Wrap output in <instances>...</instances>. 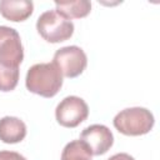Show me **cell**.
Masks as SVG:
<instances>
[{
  "instance_id": "cell-1",
  "label": "cell",
  "mask_w": 160,
  "mask_h": 160,
  "mask_svg": "<svg viewBox=\"0 0 160 160\" xmlns=\"http://www.w3.org/2000/svg\"><path fill=\"white\" fill-rule=\"evenodd\" d=\"M25 85L32 94L52 98L62 86V74L54 62L35 64L26 72Z\"/></svg>"
},
{
  "instance_id": "cell-2",
  "label": "cell",
  "mask_w": 160,
  "mask_h": 160,
  "mask_svg": "<svg viewBox=\"0 0 160 160\" xmlns=\"http://www.w3.org/2000/svg\"><path fill=\"white\" fill-rule=\"evenodd\" d=\"M115 129L128 136H140L148 134L154 124L155 119L150 110L146 108H128L118 112L112 120Z\"/></svg>"
},
{
  "instance_id": "cell-3",
  "label": "cell",
  "mask_w": 160,
  "mask_h": 160,
  "mask_svg": "<svg viewBox=\"0 0 160 160\" xmlns=\"http://www.w3.org/2000/svg\"><path fill=\"white\" fill-rule=\"evenodd\" d=\"M36 30L48 42L56 44L70 39L74 34V24L59 15L55 10L42 12L36 21Z\"/></svg>"
},
{
  "instance_id": "cell-4",
  "label": "cell",
  "mask_w": 160,
  "mask_h": 160,
  "mask_svg": "<svg viewBox=\"0 0 160 160\" xmlns=\"http://www.w3.org/2000/svg\"><path fill=\"white\" fill-rule=\"evenodd\" d=\"M52 62L58 66L62 76L71 79L82 74L88 65V58L81 48L70 45L56 50Z\"/></svg>"
},
{
  "instance_id": "cell-5",
  "label": "cell",
  "mask_w": 160,
  "mask_h": 160,
  "mask_svg": "<svg viewBox=\"0 0 160 160\" xmlns=\"http://www.w3.org/2000/svg\"><path fill=\"white\" fill-rule=\"evenodd\" d=\"M89 106L84 99L70 95L64 98L55 109L56 121L64 128H76L86 120Z\"/></svg>"
},
{
  "instance_id": "cell-6",
  "label": "cell",
  "mask_w": 160,
  "mask_h": 160,
  "mask_svg": "<svg viewBox=\"0 0 160 160\" xmlns=\"http://www.w3.org/2000/svg\"><path fill=\"white\" fill-rule=\"evenodd\" d=\"M24 59V49L19 32L10 28L0 26V62L10 66H18Z\"/></svg>"
},
{
  "instance_id": "cell-7",
  "label": "cell",
  "mask_w": 160,
  "mask_h": 160,
  "mask_svg": "<svg viewBox=\"0 0 160 160\" xmlns=\"http://www.w3.org/2000/svg\"><path fill=\"white\" fill-rule=\"evenodd\" d=\"M80 140L89 148L92 155H104L114 144V135L102 124H94L82 130Z\"/></svg>"
},
{
  "instance_id": "cell-8",
  "label": "cell",
  "mask_w": 160,
  "mask_h": 160,
  "mask_svg": "<svg viewBox=\"0 0 160 160\" xmlns=\"http://www.w3.org/2000/svg\"><path fill=\"white\" fill-rule=\"evenodd\" d=\"M34 11V4L30 0H1L0 14L10 21L19 22L26 20Z\"/></svg>"
},
{
  "instance_id": "cell-9",
  "label": "cell",
  "mask_w": 160,
  "mask_h": 160,
  "mask_svg": "<svg viewBox=\"0 0 160 160\" xmlns=\"http://www.w3.org/2000/svg\"><path fill=\"white\" fill-rule=\"evenodd\" d=\"M26 125L15 116H4L0 119V140L5 144H16L25 139Z\"/></svg>"
},
{
  "instance_id": "cell-10",
  "label": "cell",
  "mask_w": 160,
  "mask_h": 160,
  "mask_svg": "<svg viewBox=\"0 0 160 160\" xmlns=\"http://www.w3.org/2000/svg\"><path fill=\"white\" fill-rule=\"evenodd\" d=\"M56 12L66 20L81 19L90 14L91 2L89 0H74V1H55Z\"/></svg>"
},
{
  "instance_id": "cell-11",
  "label": "cell",
  "mask_w": 160,
  "mask_h": 160,
  "mask_svg": "<svg viewBox=\"0 0 160 160\" xmlns=\"http://www.w3.org/2000/svg\"><path fill=\"white\" fill-rule=\"evenodd\" d=\"M91 156L89 148L80 139L68 142L61 152V160H91Z\"/></svg>"
},
{
  "instance_id": "cell-12",
  "label": "cell",
  "mask_w": 160,
  "mask_h": 160,
  "mask_svg": "<svg viewBox=\"0 0 160 160\" xmlns=\"http://www.w3.org/2000/svg\"><path fill=\"white\" fill-rule=\"evenodd\" d=\"M19 81V68L0 62V91H11Z\"/></svg>"
},
{
  "instance_id": "cell-13",
  "label": "cell",
  "mask_w": 160,
  "mask_h": 160,
  "mask_svg": "<svg viewBox=\"0 0 160 160\" xmlns=\"http://www.w3.org/2000/svg\"><path fill=\"white\" fill-rule=\"evenodd\" d=\"M0 160H26V159L16 151L1 150L0 151Z\"/></svg>"
},
{
  "instance_id": "cell-14",
  "label": "cell",
  "mask_w": 160,
  "mask_h": 160,
  "mask_svg": "<svg viewBox=\"0 0 160 160\" xmlns=\"http://www.w3.org/2000/svg\"><path fill=\"white\" fill-rule=\"evenodd\" d=\"M108 160H135L131 155L126 154V152H119V154H115L112 156H110Z\"/></svg>"
}]
</instances>
